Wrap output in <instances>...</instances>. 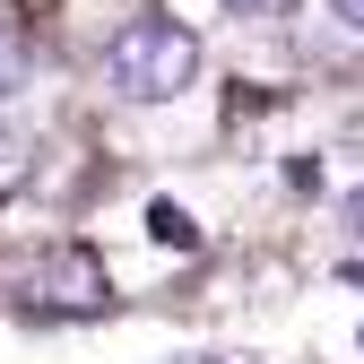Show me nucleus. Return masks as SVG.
<instances>
[{
	"mask_svg": "<svg viewBox=\"0 0 364 364\" xmlns=\"http://www.w3.org/2000/svg\"><path fill=\"white\" fill-rule=\"evenodd\" d=\"M347 235H355V243H364V191H355V200H347Z\"/></svg>",
	"mask_w": 364,
	"mask_h": 364,
	"instance_id": "obj_8",
	"label": "nucleus"
},
{
	"mask_svg": "<svg viewBox=\"0 0 364 364\" xmlns=\"http://www.w3.org/2000/svg\"><path fill=\"white\" fill-rule=\"evenodd\" d=\"M330 18H338L347 35H364V0H330Z\"/></svg>",
	"mask_w": 364,
	"mask_h": 364,
	"instance_id": "obj_7",
	"label": "nucleus"
},
{
	"mask_svg": "<svg viewBox=\"0 0 364 364\" xmlns=\"http://www.w3.org/2000/svg\"><path fill=\"white\" fill-rule=\"evenodd\" d=\"M0 304L18 312V321H96V312L113 304L105 287V260L96 243H18V252H0Z\"/></svg>",
	"mask_w": 364,
	"mask_h": 364,
	"instance_id": "obj_1",
	"label": "nucleus"
},
{
	"mask_svg": "<svg viewBox=\"0 0 364 364\" xmlns=\"http://www.w3.org/2000/svg\"><path fill=\"white\" fill-rule=\"evenodd\" d=\"M26 182H35V139H26V130H9V122H0V200H18Z\"/></svg>",
	"mask_w": 364,
	"mask_h": 364,
	"instance_id": "obj_3",
	"label": "nucleus"
},
{
	"mask_svg": "<svg viewBox=\"0 0 364 364\" xmlns=\"http://www.w3.org/2000/svg\"><path fill=\"white\" fill-rule=\"evenodd\" d=\"M26 70H35V53H26V35H0V105L26 87Z\"/></svg>",
	"mask_w": 364,
	"mask_h": 364,
	"instance_id": "obj_5",
	"label": "nucleus"
},
{
	"mask_svg": "<svg viewBox=\"0 0 364 364\" xmlns=\"http://www.w3.org/2000/svg\"><path fill=\"white\" fill-rule=\"evenodd\" d=\"M225 9H235V18H252V26H269V18H287L295 0H225Z\"/></svg>",
	"mask_w": 364,
	"mask_h": 364,
	"instance_id": "obj_6",
	"label": "nucleus"
},
{
	"mask_svg": "<svg viewBox=\"0 0 364 364\" xmlns=\"http://www.w3.org/2000/svg\"><path fill=\"white\" fill-rule=\"evenodd\" d=\"M191 78H200V35L173 18H130L105 53V87L122 105H173Z\"/></svg>",
	"mask_w": 364,
	"mask_h": 364,
	"instance_id": "obj_2",
	"label": "nucleus"
},
{
	"mask_svg": "<svg viewBox=\"0 0 364 364\" xmlns=\"http://www.w3.org/2000/svg\"><path fill=\"white\" fill-rule=\"evenodd\" d=\"M148 235H156L165 252H191V243H200V225H191V217H182L173 200H148Z\"/></svg>",
	"mask_w": 364,
	"mask_h": 364,
	"instance_id": "obj_4",
	"label": "nucleus"
}]
</instances>
